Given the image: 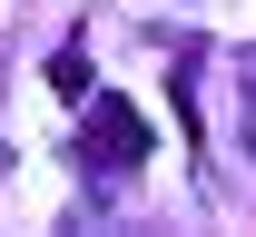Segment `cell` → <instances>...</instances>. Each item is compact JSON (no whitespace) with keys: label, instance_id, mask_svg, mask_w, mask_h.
Returning a JSON list of instances; mask_svg holds the SVG:
<instances>
[{"label":"cell","instance_id":"cell-1","mask_svg":"<svg viewBox=\"0 0 256 237\" xmlns=\"http://www.w3.org/2000/svg\"><path fill=\"white\" fill-rule=\"evenodd\" d=\"M138 158H148V109L118 99V89H98L89 119H79V168L89 178H128Z\"/></svg>","mask_w":256,"mask_h":237},{"label":"cell","instance_id":"cell-2","mask_svg":"<svg viewBox=\"0 0 256 237\" xmlns=\"http://www.w3.org/2000/svg\"><path fill=\"white\" fill-rule=\"evenodd\" d=\"M50 89H60V99H89V60L60 50V60H50Z\"/></svg>","mask_w":256,"mask_h":237}]
</instances>
